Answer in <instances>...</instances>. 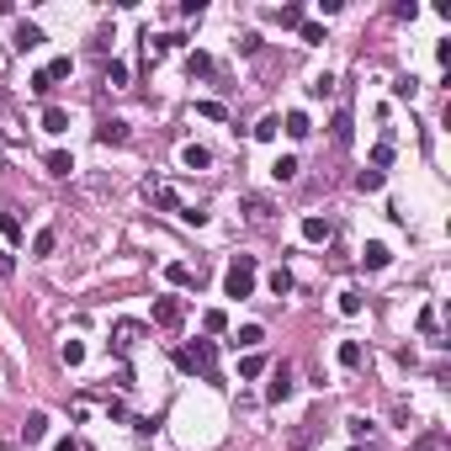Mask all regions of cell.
I'll return each instance as SVG.
<instances>
[{
    "instance_id": "cell-1",
    "label": "cell",
    "mask_w": 451,
    "mask_h": 451,
    "mask_svg": "<svg viewBox=\"0 0 451 451\" xmlns=\"http://www.w3.org/2000/svg\"><path fill=\"white\" fill-rule=\"evenodd\" d=\"M212 356H218V350H212V340H191V345L175 350V367H181V371H202L207 382H218V371H212Z\"/></svg>"
},
{
    "instance_id": "cell-2",
    "label": "cell",
    "mask_w": 451,
    "mask_h": 451,
    "mask_svg": "<svg viewBox=\"0 0 451 451\" xmlns=\"http://www.w3.org/2000/svg\"><path fill=\"white\" fill-rule=\"evenodd\" d=\"M223 292L228 297H255V255H239L223 276Z\"/></svg>"
},
{
    "instance_id": "cell-3",
    "label": "cell",
    "mask_w": 451,
    "mask_h": 451,
    "mask_svg": "<svg viewBox=\"0 0 451 451\" xmlns=\"http://www.w3.org/2000/svg\"><path fill=\"white\" fill-rule=\"evenodd\" d=\"M138 334H144V324H133V319H117V324H112V350H117V356H133Z\"/></svg>"
},
{
    "instance_id": "cell-4",
    "label": "cell",
    "mask_w": 451,
    "mask_h": 451,
    "mask_svg": "<svg viewBox=\"0 0 451 451\" xmlns=\"http://www.w3.org/2000/svg\"><path fill=\"white\" fill-rule=\"evenodd\" d=\"M181 319H186V303H181V297H154V324H160V329H175Z\"/></svg>"
},
{
    "instance_id": "cell-5",
    "label": "cell",
    "mask_w": 451,
    "mask_h": 451,
    "mask_svg": "<svg viewBox=\"0 0 451 451\" xmlns=\"http://www.w3.org/2000/svg\"><path fill=\"white\" fill-rule=\"evenodd\" d=\"M292 388H297V382H292V367L282 361V367L271 371V388H266V398H271V404H287V398H292Z\"/></svg>"
},
{
    "instance_id": "cell-6",
    "label": "cell",
    "mask_w": 451,
    "mask_h": 451,
    "mask_svg": "<svg viewBox=\"0 0 451 451\" xmlns=\"http://www.w3.org/2000/svg\"><path fill=\"white\" fill-rule=\"evenodd\" d=\"M11 48H16V53L42 48V27H38V21H16V38H11Z\"/></svg>"
},
{
    "instance_id": "cell-7",
    "label": "cell",
    "mask_w": 451,
    "mask_h": 451,
    "mask_svg": "<svg viewBox=\"0 0 451 451\" xmlns=\"http://www.w3.org/2000/svg\"><path fill=\"white\" fill-rule=\"evenodd\" d=\"M202 276H207L202 266L191 271V266H181V260H170V266H164V282H170V287H191V282H202Z\"/></svg>"
},
{
    "instance_id": "cell-8",
    "label": "cell",
    "mask_w": 451,
    "mask_h": 451,
    "mask_svg": "<svg viewBox=\"0 0 451 451\" xmlns=\"http://www.w3.org/2000/svg\"><path fill=\"white\" fill-rule=\"evenodd\" d=\"M319 430H324V425H319V414H308L303 425H297V435H292V451H313V441H319Z\"/></svg>"
},
{
    "instance_id": "cell-9",
    "label": "cell",
    "mask_w": 451,
    "mask_h": 451,
    "mask_svg": "<svg viewBox=\"0 0 451 451\" xmlns=\"http://www.w3.org/2000/svg\"><path fill=\"white\" fill-rule=\"evenodd\" d=\"M303 239L308 245H329V239H334V223H329V218H303Z\"/></svg>"
},
{
    "instance_id": "cell-10",
    "label": "cell",
    "mask_w": 451,
    "mask_h": 451,
    "mask_svg": "<svg viewBox=\"0 0 451 451\" xmlns=\"http://www.w3.org/2000/svg\"><path fill=\"white\" fill-rule=\"evenodd\" d=\"M144 191H149V197H154V202H160V207H170V212H181V197H175V191H170V186H164V181H154V175H149V181H144Z\"/></svg>"
},
{
    "instance_id": "cell-11",
    "label": "cell",
    "mask_w": 451,
    "mask_h": 451,
    "mask_svg": "<svg viewBox=\"0 0 451 451\" xmlns=\"http://www.w3.org/2000/svg\"><path fill=\"white\" fill-rule=\"evenodd\" d=\"M42 435H48V414L32 409V414H27V425H21V441H27V446H38Z\"/></svg>"
},
{
    "instance_id": "cell-12",
    "label": "cell",
    "mask_w": 451,
    "mask_h": 451,
    "mask_svg": "<svg viewBox=\"0 0 451 451\" xmlns=\"http://www.w3.org/2000/svg\"><path fill=\"white\" fill-rule=\"evenodd\" d=\"M388 260H393V249L382 245V239H371V245L361 249V266H367V271H382V266H388Z\"/></svg>"
},
{
    "instance_id": "cell-13",
    "label": "cell",
    "mask_w": 451,
    "mask_h": 451,
    "mask_svg": "<svg viewBox=\"0 0 451 451\" xmlns=\"http://www.w3.org/2000/svg\"><path fill=\"white\" fill-rule=\"evenodd\" d=\"M181 32H164V38H154V32H149V59H164V53H175V48H181Z\"/></svg>"
},
{
    "instance_id": "cell-14",
    "label": "cell",
    "mask_w": 451,
    "mask_h": 451,
    "mask_svg": "<svg viewBox=\"0 0 451 451\" xmlns=\"http://www.w3.org/2000/svg\"><path fill=\"white\" fill-rule=\"evenodd\" d=\"M271 212H276V207H271L266 197H245V218L249 223H271Z\"/></svg>"
},
{
    "instance_id": "cell-15",
    "label": "cell",
    "mask_w": 451,
    "mask_h": 451,
    "mask_svg": "<svg viewBox=\"0 0 451 451\" xmlns=\"http://www.w3.org/2000/svg\"><path fill=\"white\" fill-rule=\"evenodd\" d=\"M181 164H186V170H207V164H212V154H207L202 144H186V149H181Z\"/></svg>"
},
{
    "instance_id": "cell-16",
    "label": "cell",
    "mask_w": 451,
    "mask_h": 451,
    "mask_svg": "<svg viewBox=\"0 0 451 451\" xmlns=\"http://www.w3.org/2000/svg\"><path fill=\"white\" fill-rule=\"evenodd\" d=\"M260 340H266V329H260V324H245L239 334H234V350H255Z\"/></svg>"
},
{
    "instance_id": "cell-17",
    "label": "cell",
    "mask_w": 451,
    "mask_h": 451,
    "mask_svg": "<svg viewBox=\"0 0 451 451\" xmlns=\"http://www.w3.org/2000/svg\"><path fill=\"white\" fill-rule=\"evenodd\" d=\"M271 21H282V27H303L308 11H303V5H276V11H271Z\"/></svg>"
},
{
    "instance_id": "cell-18",
    "label": "cell",
    "mask_w": 451,
    "mask_h": 451,
    "mask_svg": "<svg viewBox=\"0 0 451 451\" xmlns=\"http://www.w3.org/2000/svg\"><path fill=\"white\" fill-rule=\"evenodd\" d=\"M308 133H313V123H308V112H287V138H297V144H303Z\"/></svg>"
},
{
    "instance_id": "cell-19",
    "label": "cell",
    "mask_w": 451,
    "mask_h": 451,
    "mask_svg": "<svg viewBox=\"0 0 451 451\" xmlns=\"http://www.w3.org/2000/svg\"><path fill=\"white\" fill-rule=\"evenodd\" d=\"M297 170H303V164H297V154H282V160L271 164V175H276V181H297Z\"/></svg>"
},
{
    "instance_id": "cell-20",
    "label": "cell",
    "mask_w": 451,
    "mask_h": 451,
    "mask_svg": "<svg viewBox=\"0 0 451 451\" xmlns=\"http://www.w3.org/2000/svg\"><path fill=\"white\" fill-rule=\"evenodd\" d=\"M334 90H340V80H334V75H319V80L308 85V96H313V101H329Z\"/></svg>"
},
{
    "instance_id": "cell-21",
    "label": "cell",
    "mask_w": 451,
    "mask_h": 451,
    "mask_svg": "<svg viewBox=\"0 0 451 451\" xmlns=\"http://www.w3.org/2000/svg\"><path fill=\"white\" fill-rule=\"evenodd\" d=\"M42 127H48V133H64V127H69V112H64V106H42Z\"/></svg>"
},
{
    "instance_id": "cell-22",
    "label": "cell",
    "mask_w": 451,
    "mask_h": 451,
    "mask_svg": "<svg viewBox=\"0 0 451 451\" xmlns=\"http://www.w3.org/2000/svg\"><path fill=\"white\" fill-rule=\"evenodd\" d=\"M53 245H59V228H38V239H32V255H53Z\"/></svg>"
},
{
    "instance_id": "cell-23",
    "label": "cell",
    "mask_w": 451,
    "mask_h": 451,
    "mask_svg": "<svg viewBox=\"0 0 451 451\" xmlns=\"http://www.w3.org/2000/svg\"><path fill=\"white\" fill-rule=\"evenodd\" d=\"M329 133H334V144H350V106H340V112H334Z\"/></svg>"
},
{
    "instance_id": "cell-24",
    "label": "cell",
    "mask_w": 451,
    "mask_h": 451,
    "mask_svg": "<svg viewBox=\"0 0 451 451\" xmlns=\"http://www.w3.org/2000/svg\"><path fill=\"white\" fill-rule=\"evenodd\" d=\"M96 138H101V144H127V123H101Z\"/></svg>"
},
{
    "instance_id": "cell-25",
    "label": "cell",
    "mask_w": 451,
    "mask_h": 451,
    "mask_svg": "<svg viewBox=\"0 0 451 451\" xmlns=\"http://www.w3.org/2000/svg\"><path fill=\"white\" fill-rule=\"evenodd\" d=\"M409 451H446V435H441V430H425V435H414Z\"/></svg>"
},
{
    "instance_id": "cell-26",
    "label": "cell",
    "mask_w": 451,
    "mask_h": 451,
    "mask_svg": "<svg viewBox=\"0 0 451 451\" xmlns=\"http://www.w3.org/2000/svg\"><path fill=\"white\" fill-rule=\"evenodd\" d=\"M202 329H207V334H223V329H228V313H223V308H207V313H202Z\"/></svg>"
},
{
    "instance_id": "cell-27",
    "label": "cell",
    "mask_w": 451,
    "mask_h": 451,
    "mask_svg": "<svg viewBox=\"0 0 451 451\" xmlns=\"http://www.w3.org/2000/svg\"><path fill=\"white\" fill-rule=\"evenodd\" d=\"M393 164V138H382V144L371 149V170H377V175H382V170H388Z\"/></svg>"
},
{
    "instance_id": "cell-28",
    "label": "cell",
    "mask_w": 451,
    "mask_h": 451,
    "mask_svg": "<svg viewBox=\"0 0 451 451\" xmlns=\"http://www.w3.org/2000/svg\"><path fill=\"white\" fill-rule=\"evenodd\" d=\"M69 170H75V160H69L64 149H53V154H48V175H69Z\"/></svg>"
},
{
    "instance_id": "cell-29",
    "label": "cell",
    "mask_w": 451,
    "mask_h": 451,
    "mask_svg": "<svg viewBox=\"0 0 451 451\" xmlns=\"http://www.w3.org/2000/svg\"><path fill=\"white\" fill-rule=\"evenodd\" d=\"M271 292H276V297H287V292H292V271H287V266L271 271Z\"/></svg>"
},
{
    "instance_id": "cell-30",
    "label": "cell",
    "mask_w": 451,
    "mask_h": 451,
    "mask_svg": "<svg viewBox=\"0 0 451 451\" xmlns=\"http://www.w3.org/2000/svg\"><path fill=\"white\" fill-rule=\"evenodd\" d=\"M340 313H345V319H356V313H361V292H356V287L340 292Z\"/></svg>"
},
{
    "instance_id": "cell-31",
    "label": "cell",
    "mask_w": 451,
    "mask_h": 451,
    "mask_svg": "<svg viewBox=\"0 0 451 451\" xmlns=\"http://www.w3.org/2000/svg\"><path fill=\"white\" fill-rule=\"evenodd\" d=\"M106 85H112V90H123V85H127V64H117V59L106 64Z\"/></svg>"
},
{
    "instance_id": "cell-32",
    "label": "cell",
    "mask_w": 451,
    "mask_h": 451,
    "mask_svg": "<svg viewBox=\"0 0 451 451\" xmlns=\"http://www.w3.org/2000/svg\"><path fill=\"white\" fill-rule=\"evenodd\" d=\"M340 367H361V345H356V340H345V345H340Z\"/></svg>"
},
{
    "instance_id": "cell-33",
    "label": "cell",
    "mask_w": 451,
    "mask_h": 451,
    "mask_svg": "<svg viewBox=\"0 0 451 451\" xmlns=\"http://www.w3.org/2000/svg\"><path fill=\"white\" fill-rule=\"evenodd\" d=\"M59 356L69 361V367H80V361H85V345H80V340H64V350H59Z\"/></svg>"
},
{
    "instance_id": "cell-34",
    "label": "cell",
    "mask_w": 451,
    "mask_h": 451,
    "mask_svg": "<svg viewBox=\"0 0 451 451\" xmlns=\"http://www.w3.org/2000/svg\"><path fill=\"white\" fill-rule=\"evenodd\" d=\"M393 96H419V80H414V75H398V80H393Z\"/></svg>"
},
{
    "instance_id": "cell-35",
    "label": "cell",
    "mask_w": 451,
    "mask_h": 451,
    "mask_svg": "<svg viewBox=\"0 0 451 451\" xmlns=\"http://www.w3.org/2000/svg\"><path fill=\"white\" fill-rule=\"evenodd\" d=\"M48 90H53V75H48V69H38V75H32V96H48Z\"/></svg>"
},
{
    "instance_id": "cell-36",
    "label": "cell",
    "mask_w": 451,
    "mask_h": 451,
    "mask_svg": "<svg viewBox=\"0 0 451 451\" xmlns=\"http://www.w3.org/2000/svg\"><path fill=\"white\" fill-rule=\"evenodd\" d=\"M356 186H361V191H382V175H377V170H361V175H356Z\"/></svg>"
},
{
    "instance_id": "cell-37",
    "label": "cell",
    "mask_w": 451,
    "mask_h": 451,
    "mask_svg": "<svg viewBox=\"0 0 451 451\" xmlns=\"http://www.w3.org/2000/svg\"><path fill=\"white\" fill-rule=\"evenodd\" d=\"M260 371H266V361H260V356H245V361H239V377H260Z\"/></svg>"
},
{
    "instance_id": "cell-38",
    "label": "cell",
    "mask_w": 451,
    "mask_h": 451,
    "mask_svg": "<svg viewBox=\"0 0 451 451\" xmlns=\"http://www.w3.org/2000/svg\"><path fill=\"white\" fill-rule=\"evenodd\" d=\"M345 430L356 435V441H361V435H371V419H361V414H350V419H345Z\"/></svg>"
},
{
    "instance_id": "cell-39",
    "label": "cell",
    "mask_w": 451,
    "mask_h": 451,
    "mask_svg": "<svg viewBox=\"0 0 451 451\" xmlns=\"http://www.w3.org/2000/svg\"><path fill=\"white\" fill-rule=\"evenodd\" d=\"M297 32H303V42H324V27H319V21H303Z\"/></svg>"
},
{
    "instance_id": "cell-40",
    "label": "cell",
    "mask_w": 451,
    "mask_h": 451,
    "mask_svg": "<svg viewBox=\"0 0 451 451\" xmlns=\"http://www.w3.org/2000/svg\"><path fill=\"white\" fill-rule=\"evenodd\" d=\"M276 133H282V117H266V123L255 127V138H276Z\"/></svg>"
},
{
    "instance_id": "cell-41",
    "label": "cell",
    "mask_w": 451,
    "mask_h": 451,
    "mask_svg": "<svg viewBox=\"0 0 451 451\" xmlns=\"http://www.w3.org/2000/svg\"><path fill=\"white\" fill-rule=\"evenodd\" d=\"M191 75H202V80H207V75H212V59H207V53H191Z\"/></svg>"
},
{
    "instance_id": "cell-42",
    "label": "cell",
    "mask_w": 451,
    "mask_h": 451,
    "mask_svg": "<svg viewBox=\"0 0 451 451\" xmlns=\"http://www.w3.org/2000/svg\"><path fill=\"white\" fill-rule=\"evenodd\" d=\"M393 16H404V21H414V16H419V5H414V0H398V5H393Z\"/></svg>"
},
{
    "instance_id": "cell-43",
    "label": "cell",
    "mask_w": 451,
    "mask_h": 451,
    "mask_svg": "<svg viewBox=\"0 0 451 451\" xmlns=\"http://www.w3.org/2000/svg\"><path fill=\"white\" fill-rule=\"evenodd\" d=\"M69 69H75L69 59H53V64H48V75H53V80H69Z\"/></svg>"
},
{
    "instance_id": "cell-44",
    "label": "cell",
    "mask_w": 451,
    "mask_h": 451,
    "mask_svg": "<svg viewBox=\"0 0 451 451\" xmlns=\"http://www.w3.org/2000/svg\"><path fill=\"white\" fill-rule=\"evenodd\" d=\"M239 53H260V32H245V38H239Z\"/></svg>"
},
{
    "instance_id": "cell-45",
    "label": "cell",
    "mask_w": 451,
    "mask_h": 451,
    "mask_svg": "<svg viewBox=\"0 0 451 451\" xmlns=\"http://www.w3.org/2000/svg\"><path fill=\"white\" fill-rule=\"evenodd\" d=\"M419 334H435V308H419Z\"/></svg>"
},
{
    "instance_id": "cell-46",
    "label": "cell",
    "mask_w": 451,
    "mask_h": 451,
    "mask_svg": "<svg viewBox=\"0 0 451 451\" xmlns=\"http://www.w3.org/2000/svg\"><path fill=\"white\" fill-rule=\"evenodd\" d=\"M5 276H16V260H11V255H0V282H5Z\"/></svg>"
},
{
    "instance_id": "cell-47",
    "label": "cell",
    "mask_w": 451,
    "mask_h": 451,
    "mask_svg": "<svg viewBox=\"0 0 451 451\" xmlns=\"http://www.w3.org/2000/svg\"><path fill=\"white\" fill-rule=\"evenodd\" d=\"M53 451H80V446H75V441H59V446H53Z\"/></svg>"
},
{
    "instance_id": "cell-48",
    "label": "cell",
    "mask_w": 451,
    "mask_h": 451,
    "mask_svg": "<svg viewBox=\"0 0 451 451\" xmlns=\"http://www.w3.org/2000/svg\"><path fill=\"white\" fill-rule=\"evenodd\" d=\"M0 149H5V144H0Z\"/></svg>"
}]
</instances>
